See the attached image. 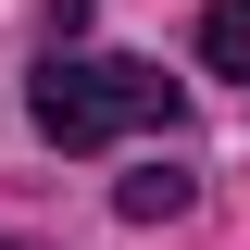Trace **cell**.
<instances>
[{"instance_id": "1", "label": "cell", "mask_w": 250, "mask_h": 250, "mask_svg": "<svg viewBox=\"0 0 250 250\" xmlns=\"http://www.w3.org/2000/svg\"><path fill=\"white\" fill-rule=\"evenodd\" d=\"M38 138L50 150H100V138H125V125H175V75L163 62H125V50H50L25 88Z\"/></svg>"}, {"instance_id": "2", "label": "cell", "mask_w": 250, "mask_h": 250, "mask_svg": "<svg viewBox=\"0 0 250 250\" xmlns=\"http://www.w3.org/2000/svg\"><path fill=\"white\" fill-rule=\"evenodd\" d=\"M188 200H200V188H188L175 163H150V175H125V188H113V213H125V225H175Z\"/></svg>"}, {"instance_id": "3", "label": "cell", "mask_w": 250, "mask_h": 250, "mask_svg": "<svg viewBox=\"0 0 250 250\" xmlns=\"http://www.w3.org/2000/svg\"><path fill=\"white\" fill-rule=\"evenodd\" d=\"M200 62L213 75H250V0H213L200 13Z\"/></svg>"}, {"instance_id": "4", "label": "cell", "mask_w": 250, "mask_h": 250, "mask_svg": "<svg viewBox=\"0 0 250 250\" xmlns=\"http://www.w3.org/2000/svg\"><path fill=\"white\" fill-rule=\"evenodd\" d=\"M0 250H25V238H0Z\"/></svg>"}]
</instances>
